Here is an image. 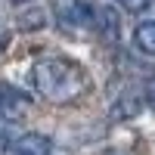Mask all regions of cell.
<instances>
[{"instance_id":"obj_6","label":"cell","mask_w":155,"mask_h":155,"mask_svg":"<svg viewBox=\"0 0 155 155\" xmlns=\"http://www.w3.org/2000/svg\"><path fill=\"white\" fill-rule=\"evenodd\" d=\"M118 3H121L124 9H130V12H143V9L152 3V0H118Z\"/></svg>"},{"instance_id":"obj_1","label":"cell","mask_w":155,"mask_h":155,"mask_svg":"<svg viewBox=\"0 0 155 155\" xmlns=\"http://www.w3.org/2000/svg\"><path fill=\"white\" fill-rule=\"evenodd\" d=\"M34 90L41 93L47 102H56V106H71L78 102L87 90H90V74L78 59L68 56H44L34 62L31 71Z\"/></svg>"},{"instance_id":"obj_4","label":"cell","mask_w":155,"mask_h":155,"mask_svg":"<svg viewBox=\"0 0 155 155\" xmlns=\"http://www.w3.org/2000/svg\"><path fill=\"white\" fill-rule=\"evenodd\" d=\"M12 155H53V143L44 134H22L12 143Z\"/></svg>"},{"instance_id":"obj_7","label":"cell","mask_w":155,"mask_h":155,"mask_svg":"<svg viewBox=\"0 0 155 155\" xmlns=\"http://www.w3.org/2000/svg\"><path fill=\"white\" fill-rule=\"evenodd\" d=\"M143 96H146V102H149V109L155 112V78H149V81H146V87H143Z\"/></svg>"},{"instance_id":"obj_2","label":"cell","mask_w":155,"mask_h":155,"mask_svg":"<svg viewBox=\"0 0 155 155\" xmlns=\"http://www.w3.org/2000/svg\"><path fill=\"white\" fill-rule=\"evenodd\" d=\"M59 22L71 31H93L96 28V6L87 0H65L59 6Z\"/></svg>"},{"instance_id":"obj_5","label":"cell","mask_w":155,"mask_h":155,"mask_svg":"<svg viewBox=\"0 0 155 155\" xmlns=\"http://www.w3.org/2000/svg\"><path fill=\"white\" fill-rule=\"evenodd\" d=\"M134 44H137V50H143L146 56H155V22L137 25V31H134Z\"/></svg>"},{"instance_id":"obj_3","label":"cell","mask_w":155,"mask_h":155,"mask_svg":"<svg viewBox=\"0 0 155 155\" xmlns=\"http://www.w3.org/2000/svg\"><path fill=\"white\" fill-rule=\"evenodd\" d=\"M28 112H31V96L22 93L19 87L0 81V118L9 121V124H16V121L28 118Z\"/></svg>"},{"instance_id":"obj_8","label":"cell","mask_w":155,"mask_h":155,"mask_svg":"<svg viewBox=\"0 0 155 155\" xmlns=\"http://www.w3.org/2000/svg\"><path fill=\"white\" fill-rule=\"evenodd\" d=\"M9 3H16V6H22V3H31V0H9Z\"/></svg>"}]
</instances>
